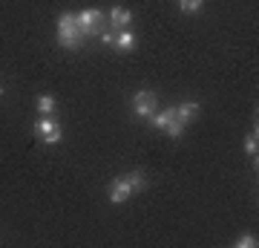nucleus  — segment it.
I'll use <instances>...</instances> for the list:
<instances>
[{
	"instance_id": "obj_5",
	"label": "nucleus",
	"mask_w": 259,
	"mask_h": 248,
	"mask_svg": "<svg viewBox=\"0 0 259 248\" xmlns=\"http://www.w3.org/2000/svg\"><path fill=\"white\" fill-rule=\"evenodd\" d=\"M107 196H110V202L112 205H124L133 196V188H130L127 182V176H115L110 182V188H107Z\"/></svg>"
},
{
	"instance_id": "obj_4",
	"label": "nucleus",
	"mask_w": 259,
	"mask_h": 248,
	"mask_svg": "<svg viewBox=\"0 0 259 248\" xmlns=\"http://www.w3.org/2000/svg\"><path fill=\"white\" fill-rule=\"evenodd\" d=\"M158 110V98L153 90H139L136 95H133V113L139 116V119L150 121V116Z\"/></svg>"
},
{
	"instance_id": "obj_2",
	"label": "nucleus",
	"mask_w": 259,
	"mask_h": 248,
	"mask_svg": "<svg viewBox=\"0 0 259 248\" xmlns=\"http://www.w3.org/2000/svg\"><path fill=\"white\" fill-rule=\"evenodd\" d=\"M83 41L87 38L78 32V26H75V15H69V12H64L61 18H58V44L64 46V49H81Z\"/></svg>"
},
{
	"instance_id": "obj_9",
	"label": "nucleus",
	"mask_w": 259,
	"mask_h": 248,
	"mask_svg": "<svg viewBox=\"0 0 259 248\" xmlns=\"http://www.w3.org/2000/svg\"><path fill=\"white\" fill-rule=\"evenodd\" d=\"M35 107H37V113L40 116H55V110H58V104H55V98L49 95V92H40L35 98Z\"/></svg>"
},
{
	"instance_id": "obj_15",
	"label": "nucleus",
	"mask_w": 259,
	"mask_h": 248,
	"mask_svg": "<svg viewBox=\"0 0 259 248\" xmlns=\"http://www.w3.org/2000/svg\"><path fill=\"white\" fill-rule=\"evenodd\" d=\"M236 248H256L259 245V239H256V234H242L236 242H233Z\"/></svg>"
},
{
	"instance_id": "obj_13",
	"label": "nucleus",
	"mask_w": 259,
	"mask_h": 248,
	"mask_svg": "<svg viewBox=\"0 0 259 248\" xmlns=\"http://www.w3.org/2000/svg\"><path fill=\"white\" fill-rule=\"evenodd\" d=\"M202 6H204V0H179V9L185 12V15H196Z\"/></svg>"
},
{
	"instance_id": "obj_17",
	"label": "nucleus",
	"mask_w": 259,
	"mask_h": 248,
	"mask_svg": "<svg viewBox=\"0 0 259 248\" xmlns=\"http://www.w3.org/2000/svg\"><path fill=\"white\" fill-rule=\"evenodd\" d=\"M3 92H6V90H3V84H0V98H3Z\"/></svg>"
},
{
	"instance_id": "obj_10",
	"label": "nucleus",
	"mask_w": 259,
	"mask_h": 248,
	"mask_svg": "<svg viewBox=\"0 0 259 248\" xmlns=\"http://www.w3.org/2000/svg\"><path fill=\"white\" fill-rule=\"evenodd\" d=\"M136 46V35L130 32V29H118L115 32V49H121V52H130Z\"/></svg>"
},
{
	"instance_id": "obj_14",
	"label": "nucleus",
	"mask_w": 259,
	"mask_h": 248,
	"mask_svg": "<svg viewBox=\"0 0 259 248\" xmlns=\"http://www.w3.org/2000/svg\"><path fill=\"white\" fill-rule=\"evenodd\" d=\"M185 127H187V124H182L179 119H173V121H170V124L164 127V133H167L170 138H182V133H185Z\"/></svg>"
},
{
	"instance_id": "obj_6",
	"label": "nucleus",
	"mask_w": 259,
	"mask_h": 248,
	"mask_svg": "<svg viewBox=\"0 0 259 248\" xmlns=\"http://www.w3.org/2000/svg\"><path fill=\"white\" fill-rule=\"evenodd\" d=\"M107 23H110V29H130V23H133V12L127 9V6H112L110 15H107Z\"/></svg>"
},
{
	"instance_id": "obj_8",
	"label": "nucleus",
	"mask_w": 259,
	"mask_h": 248,
	"mask_svg": "<svg viewBox=\"0 0 259 248\" xmlns=\"http://www.w3.org/2000/svg\"><path fill=\"white\" fill-rule=\"evenodd\" d=\"M173 119H176V107H164L161 113L156 110L153 116H150V124H153V127H158V130H164Z\"/></svg>"
},
{
	"instance_id": "obj_16",
	"label": "nucleus",
	"mask_w": 259,
	"mask_h": 248,
	"mask_svg": "<svg viewBox=\"0 0 259 248\" xmlns=\"http://www.w3.org/2000/svg\"><path fill=\"white\" fill-rule=\"evenodd\" d=\"M98 38H101V41H104L107 46H115V29H110V26H107V29H104V32H101Z\"/></svg>"
},
{
	"instance_id": "obj_12",
	"label": "nucleus",
	"mask_w": 259,
	"mask_h": 248,
	"mask_svg": "<svg viewBox=\"0 0 259 248\" xmlns=\"http://www.w3.org/2000/svg\"><path fill=\"white\" fill-rule=\"evenodd\" d=\"M127 182H130V188H133V193L144 191V188H147V176H144V170H130Z\"/></svg>"
},
{
	"instance_id": "obj_3",
	"label": "nucleus",
	"mask_w": 259,
	"mask_h": 248,
	"mask_svg": "<svg viewBox=\"0 0 259 248\" xmlns=\"http://www.w3.org/2000/svg\"><path fill=\"white\" fill-rule=\"evenodd\" d=\"M35 136L44 141V145H58L61 138H64V130H61V121L55 119V116H40V119L35 121Z\"/></svg>"
},
{
	"instance_id": "obj_7",
	"label": "nucleus",
	"mask_w": 259,
	"mask_h": 248,
	"mask_svg": "<svg viewBox=\"0 0 259 248\" xmlns=\"http://www.w3.org/2000/svg\"><path fill=\"white\" fill-rule=\"evenodd\" d=\"M199 113H202V107H199L196 101H185V104L176 107V119L182 121V124H190V121L199 119Z\"/></svg>"
},
{
	"instance_id": "obj_11",
	"label": "nucleus",
	"mask_w": 259,
	"mask_h": 248,
	"mask_svg": "<svg viewBox=\"0 0 259 248\" xmlns=\"http://www.w3.org/2000/svg\"><path fill=\"white\" fill-rule=\"evenodd\" d=\"M256 150H259V133H256V127H253L248 136H245V156L256 159Z\"/></svg>"
},
{
	"instance_id": "obj_1",
	"label": "nucleus",
	"mask_w": 259,
	"mask_h": 248,
	"mask_svg": "<svg viewBox=\"0 0 259 248\" xmlns=\"http://www.w3.org/2000/svg\"><path fill=\"white\" fill-rule=\"evenodd\" d=\"M75 26H78V32L83 38H98L110 23H107V15L101 9H83L75 15Z\"/></svg>"
}]
</instances>
